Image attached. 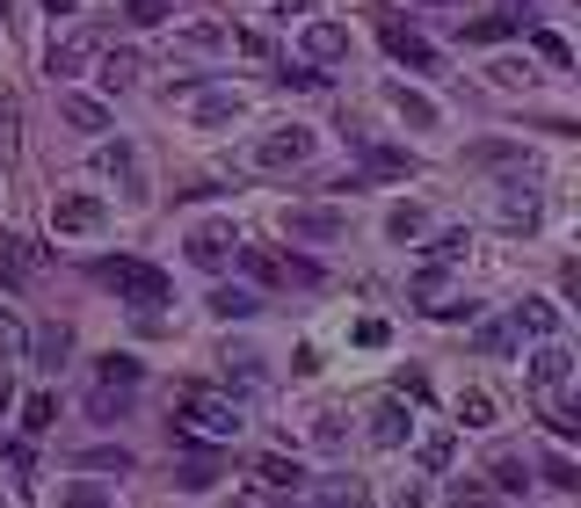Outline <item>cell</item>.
<instances>
[{
	"mask_svg": "<svg viewBox=\"0 0 581 508\" xmlns=\"http://www.w3.org/2000/svg\"><path fill=\"white\" fill-rule=\"evenodd\" d=\"M95 284L117 290L124 305H168V276L153 262H131V255H102L95 262Z\"/></svg>",
	"mask_w": 581,
	"mask_h": 508,
	"instance_id": "6da1fadb",
	"label": "cell"
},
{
	"mask_svg": "<svg viewBox=\"0 0 581 508\" xmlns=\"http://www.w3.org/2000/svg\"><path fill=\"white\" fill-rule=\"evenodd\" d=\"M102 225H109V196H95V190L51 196V233H59V240H88V233H102Z\"/></svg>",
	"mask_w": 581,
	"mask_h": 508,
	"instance_id": "7a4b0ae2",
	"label": "cell"
},
{
	"mask_svg": "<svg viewBox=\"0 0 581 508\" xmlns=\"http://www.w3.org/2000/svg\"><path fill=\"white\" fill-rule=\"evenodd\" d=\"M175 421H182V429H196V435H218V443H225V435H241V429H247L241 400H225V392H190V400H182V414H175Z\"/></svg>",
	"mask_w": 581,
	"mask_h": 508,
	"instance_id": "3957f363",
	"label": "cell"
},
{
	"mask_svg": "<svg viewBox=\"0 0 581 508\" xmlns=\"http://www.w3.org/2000/svg\"><path fill=\"white\" fill-rule=\"evenodd\" d=\"M313 153H320V131H313V123H276V131L255 145V168L284 174V168H306Z\"/></svg>",
	"mask_w": 581,
	"mask_h": 508,
	"instance_id": "277c9868",
	"label": "cell"
},
{
	"mask_svg": "<svg viewBox=\"0 0 581 508\" xmlns=\"http://www.w3.org/2000/svg\"><path fill=\"white\" fill-rule=\"evenodd\" d=\"M341 233H349V211H341V204H298V211H284V240L335 247Z\"/></svg>",
	"mask_w": 581,
	"mask_h": 508,
	"instance_id": "5b68a950",
	"label": "cell"
},
{
	"mask_svg": "<svg viewBox=\"0 0 581 508\" xmlns=\"http://www.w3.org/2000/svg\"><path fill=\"white\" fill-rule=\"evenodd\" d=\"M233 262H247L262 284H320V262H298V255H262V247H233Z\"/></svg>",
	"mask_w": 581,
	"mask_h": 508,
	"instance_id": "8992f818",
	"label": "cell"
},
{
	"mask_svg": "<svg viewBox=\"0 0 581 508\" xmlns=\"http://www.w3.org/2000/svg\"><path fill=\"white\" fill-rule=\"evenodd\" d=\"M233 247H241L233 218H204V225L190 233V262L196 269H225V262H233Z\"/></svg>",
	"mask_w": 581,
	"mask_h": 508,
	"instance_id": "52a82bcc",
	"label": "cell"
},
{
	"mask_svg": "<svg viewBox=\"0 0 581 508\" xmlns=\"http://www.w3.org/2000/svg\"><path fill=\"white\" fill-rule=\"evenodd\" d=\"M378 37H386V51L400 58V66H414V73H436V44L429 37H414L400 15H378Z\"/></svg>",
	"mask_w": 581,
	"mask_h": 508,
	"instance_id": "ba28073f",
	"label": "cell"
},
{
	"mask_svg": "<svg viewBox=\"0 0 581 508\" xmlns=\"http://www.w3.org/2000/svg\"><path fill=\"white\" fill-rule=\"evenodd\" d=\"M567 378H574V349H567L559 335H545L538 356H531V386L538 392H567Z\"/></svg>",
	"mask_w": 581,
	"mask_h": 508,
	"instance_id": "9c48e42d",
	"label": "cell"
},
{
	"mask_svg": "<svg viewBox=\"0 0 581 508\" xmlns=\"http://www.w3.org/2000/svg\"><path fill=\"white\" fill-rule=\"evenodd\" d=\"M95 29H73V37H59V44L44 51V73H51V88H59V80H73V73L88 66V58H95Z\"/></svg>",
	"mask_w": 581,
	"mask_h": 508,
	"instance_id": "30bf717a",
	"label": "cell"
},
{
	"mask_svg": "<svg viewBox=\"0 0 581 508\" xmlns=\"http://www.w3.org/2000/svg\"><path fill=\"white\" fill-rule=\"evenodd\" d=\"M386 102H392V117L414 123V131H443V109H436L422 88H408V80H386Z\"/></svg>",
	"mask_w": 581,
	"mask_h": 508,
	"instance_id": "8fae6325",
	"label": "cell"
},
{
	"mask_svg": "<svg viewBox=\"0 0 581 508\" xmlns=\"http://www.w3.org/2000/svg\"><path fill=\"white\" fill-rule=\"evenodd\" d=\"M59 117H66L73 131H109V102H95V95H80V88L59 80Z\"/></svg>",
	"mask_w": 581,
	"mask_h": 508,
	"instance_id": "7c38bea8",
	"label": "cell"
},
{
	"mask_svg": "<svg viewBox=\"0 0 581 508\" xmlns=\"http://www.w3.org/2000/svg\"><path fill=\"white\" fill-rule=\"evenodd\" d=\"M298 44H306V58H313V66H335V58H349V29H341V23H306V37H298Z\"/></svg>",
	"mask_w": 581,
	"mask_h": 508,
	"instance_id": "4fadbf2b",
	"label": "cell"
},
{
	"mask_svg": "<svg viewBox=\"0 0 581 508\" xmlns=\"http://www.w3.org/2000/svg\"><path fill=\"white\" fill-rule=\"evenodd\" d=\"M408 435H414V414L400 407V400H386V407L371 414V443H378V451H400Z\"/></svg>",
	"mask_w": 581,
	"mask_h": 508,
	"instance_id": "5bb4252c",
	"label": "cell"
},
{
	"mask_svg": "<svg viewBox=\"0 0 581 508\" xmlns=\"http://www.w3.org/2000/svg\"><path fill=\"white\" fill-rule=\"evenodd\" d=\"M538 218H545V204H538L524 182H508V190H502V225H508V233H531Z\"/></svg>",
	"mask_w": 581,
	"mask_h": 508,
	"instance_id": "9a60e30c",
	"label": "cell"
},
{
	"mask_svg": "<svg viewBox=\"0 0 581 508\" xmlns=\"http://www.w3.org/2000/svg\"><path fill=\"white\" fill-rule=\"evenodd\" d=\"M102 174L124 182V196H145V174H139V153L131 145H102Z\"/></svg>",
	"mask_w": 581,
	"mask_h": 508,
	"instance_id": "2e32d148",
	"label": "cell"
},
{
	"mask_svg": "<svg viewBox=\"0 0 581 508\" xmlns=\"http://www.w3.org/2000/svg\"><path fill=\"white\" fill-rule=\"evenodd\" d=\"M241 109H247L241 88H204V95H196V123H204V131H211V123H233Z\"/></svg>",
	"mask_w": 581,
	"mask_h": 508,
	"instance_id": "e0dca14e",
	"label": "cell"
},
{
	"mask_svg": "<svg viewBox=\"0 0 581 508\" xmlns=\"http://www.w3.org/2000/svg\"><path fill=\"white\" fill-rule=\"evenodd\" d=\"M29 349H37V363H44V370H59V363L73 356V327H66V320H51V327H37V335H29Z\"/></svg>",
	"mask_w": 581,
	"mask_h": 508,
	"instance_id": "ac0fdd59",
	"label": "cell"
},
{
	"mask_svg": "<svg viewBox=\"0 0 581 508\" xmlns=\"http://www.w3.org/2000/svg\"><path fill=\"white\" fill-rule=\"evenodd\" d=\"M451 458H459V429H436V435L414 443V465L422 472H451Z\"/></svg>",
	"mask_w": 581,
	"mask_h": 508,
	"instance_id": "d6986e66",
	"label": "cell"
},
{
	"mask_svg": "<svg viewBox=\"0 0 581 508\" xmlns=\"http://www.w3.org/2000/svg\"><path fill=\"white\" fill-rule=\"evenodd\" d=\"M363 174H386V182H408V174H414V153H400V145H363Z\"/></svg>",
	"mask_w": 581,
	"mask_h": 508,
	"instance_id": "ffe728a7",
	"label": "cell"
},
{
	"mask_svg": "<svg viewBox=\"0 0 581 508\" xmlns=\"http://www.w3.org/2000/svg\"><path fill=\"white\" fill-rule=\"evenodd\" d=\"M508 327H516V335H559V313L553 305H545V298H524V305H516V313H508Z\"/></svg>",
	"mask_w": 581,
	"mask_h": 508,
	"instance_id": "44dd1931",
	"label": "cell"
},
{
	"mask_svg": "<svg viewBox=\"0 0 581 508\" xmlns=\"http://www.w3.org/2000/svg\"><path fill=\"white\" fill-rule=\"evenodd\" d=\"M102 88H109V95H124V88H131V80H139V51H109V58H102V73H95Z\"/></svg>",
	"mask_w": 581,
	"mask_h": 508,
	"instance_id": "7402d4cb",
	"label": "cell"
},
{
	"mask_svg": "<svg viewBox=\"0 0 581 508\" xmlns=\"http://www.w3.org/2000/svg\"><path fill=\"white\" fill-rule=\"evenodd\" d=\"M80 472H131V451H124V443H95V451H80Z\"/></svg>",
	"mask_w": 581,
	"mask_h": 508,
	"instance_id": "603a6c76",
	"label": "cell"
},
{
	"mask_svg": "<svg viewBox=\"0 0 581 508\" xmlns=\"http://www.w3.org/2000/svg\"><path fill=\"white\" fill-rule=\"evenodd\" d=\"M175 486H182V494H211V486H218V465L211 458H182V465H175Z\"/></svg>",
	"mask_w": 581,
	"mask_h": 508,
	"instance_id": "cb8c5ba5",
	"label": "cell"
},
{
	"mask_svg": "<svg viewBox=\"0 0 581 508\" xmlns=\"http://www.w3.org/2000/svg\"><path fill=\"white\" fill-rule=\"evenodd\" d=\"M255 305H262L255 290H233V284L211 290V313H218V320H255Z\"/></svg>",
	"mask_w": 581,
	"mask_h": 508,
	"instance_id": "d4e9b609",
	"label": "cell"
},
{
	"mask_svg": "<svg viewBox=\"0 0 581 508\" xmlns=\"http://www.w3.org/2000/svg\"><path fill=\"white\" fill-rule=\"evenodd\" d=\"M131 392H139V386H95L88 414H95V421H124V407H131Z\"/></svg>",
	"mask_w": 581,
	"mask_h": 508,
	"instance_id": "484cf974",
	"label": "cell"
},
{
	"mask_svg": "<svg viewBox=\"0 0 581 508\" xmlns=\"http://www.w3.org/2000/svg\"><path fill=\"white\" fill-rule=\"evenodd\" d=\"M487 480H494V494H524V486H531V465L524 458H494L487 465Z\"/></svg>",
	"mask_w": 581,
	"mask_h": 508,
	"instance_id": "4316f807",
	"label": "cell"
},
{
	"mask_svg": "<svg viewBox=\"0 0 581 508\" xmlns=\"http://www.w3.org/2000/svg\"><path fill=\"white\" fill-rule=\"evenodd\" d=\"M473 349H480V356H508V349H516V327H508V320H487V327H473Z\"/></svg>",
	"mask_w": 581,
	"mask_h": 508,
	"instance_id": "83f0119b",
	"label": "cell"
},
{
	"mask_svg": "<svg viewBox=\"0 0 581 508\" xmlns=\"http://www.w3.org/2000/svg\"><path fill=\"white\" fill-rule=\"evenodd\" d=\"M386 233L392 240H422V233H429V211H422V204H400V211L386 218Z\"/></svg>",
	"mask_w": 581,
	"mask_h": 508,
	"instance_id": "f1b7e54d",
	"label": "cell"
},
{
	"mask_svg": "<svg viewBox=\"0 0 581 508\" xmlns=\"http://www.w3.org/2000/svg\"><path fill=\"white\" fill-rule=\"evenodd\" d=\"M459 429H494V400L487 392H459Z\"/></svg>",
	"mask_w": 581,
	"mask_h": 508,
	"instance_id": "f546056e",
	"label": "cell"
},
{
	"mask_svg": "<svg viewBox=\"0 0 581 508\" xmlns=\"http://www.w3.org/2000/svg\"><path fill=\"white\" fill-rule=\"evenodd\" d=\"M23 269H29V255H23V240L0 225V284H23Z\"/></svg>",
	"mask_w": 581,
	"mask_h": 508,
	"instance_id": "4dcf8cb0",
	"label": "cell"
},
{
	"mask_svg": "<svg viewBox=\"0 0 581 508\" xmlns=\"http://www.w3.org/2000/svg\"><path fill=\"white\" fill-rule=\"evenodd\" d=\"M51 421H59V400H51V392H29V407H23V429H29V435H44Z\"/></svg>",
	"mask_w": 581,
	"mask_h": 508,
	"instance_id": "1f68e13d",
	"label": "cell"
},
{
	"mask_svg": "<svg viewBox=\"0 0 581 508\" xmlns=\"http://www.w3.org/2000/svg\"><path fill=\"white\" fill-rule=\"evenodd\" d=\"M145 370H139V356H117V349H109V356H102V386H139Z\"/></svg>",
	"mask_w": 581,
	"mask_h": 508,
	"instance_id": "d6a6232c",
	"label": "cell"
},
{
	"mask_svg": "<svg viewBox=\"0 0 581 508\" xmlns=\"http://www.w3.org/2000/svg\"><path fill=\"white\" fill-rule=\"evenodd\" d=\"M487 80H494V88H531L538 73L524 66V58H494V66H487Z\"/></svg>",
	"mask_w": 581,
	"mask_h": 508,
	"instance_id": "836d02e7",
	"label": "cell"
},
{
	"mask_svg": "<svg viewBox=\"0 0 581 508\" xmlns=\"http://www.w3.org/2000/svg\"><path fill=\"white\" fill-rule=\"evenodd\" d=\"M502 37H516V23H508V15H487V23H465V44H502Z\"/></svg>",
	"mask_w": 581,
	"mask_h": 508,
	"instance_id": "e575fe53",
	"label": "cell"
},
{
	"mask_svg": "<svg viewBox=\"0 0 581 508\" xmlns=\"http://www.w3.org/2000/svg\"><path fill=\"white\" fill-rule=\"evenodd\" d=\"M15 123H23V102L0 95V160H15Z\"/></svg>",
	"mask_w": 581,
	"mask_h": 508,
	"instance_id": "d590c367",
	"label": "cell"
},
{
	"mask_svg": "<svg viewBox=\"0 0 581 508\" xmlns=\"http://www.w3.org/2000/svg\"><path fill=\"white\" fill-rule=\"evenodd\" d=\"M473 160H480V168H502V160H524V145H508V139H480V145H473Z\"/></svg>",
	"mask_w": 581,
	"mask_h": 508,
	"instance_id": "8d00e7d4",
	"label": "cell"
},
{
	"mask_svg": "<svg viewBox=\"0 0 581 508\" xmlns=\"http://www.w3.org/2000/svg\"><path fill=\"white\" fill-rule=\"evenodd\" d=\"M341 435H349V429H341V414H335V407L313 414V443H320V451H341Z\"/></svg>",
	"mask_w": 581,
	"mask_h": 508,
	"instance_id": "74e56055",
	"label": "cell"
},
{
	"mask_svg": "<svg viewBox=\"0 0 581 508\" xmlns=\"http://www.w3.org/2000/svg\"><path fill=\"white\" fill-rule=\"evenodd\" d=\"M233 378H241V386H255V378H262V356H255V349L225 356V386H233Z\"/></svg>",
	"mask_w": 581,
	"mask_h": 508,
	"instance_id": "f35d334b",
	"label": "cell"
},
{
	"mask_svg": "<svg viewBox=\"0 0 581 508\" xmlns=\"http://www.w3.org/2000/svg\"><path fill=\"white\" fill-rule=\"evenodd\" d=\"M124 15H131V23H139V29H153V23H168L175 8H168V0H131Z\"/></svg>",
	"mask_w": 581,
	"mask_h": 508,
	"instance_id": "ab89813d",
	"label": "cell"
},
{
	"mask_svg": "<svg viewBox=\"0 0 581 508\" xmlns=\"http://www.w3.org/2000/svg\"><path fill=\"white\" fill-rule=\"evenodd\" d=\"M23 349H29L23 320H15V313H0V356H23Z\"/></svg>",
	"mask_w": 581,
	"mask_h": 508,
	"instance_id": "60d3db41",
	"label": "cell"
},
{
	"mask_svg": "<svg viewBox=\"0 0 581 508\" xmlns=\"http://www.w3.org/2000/svg\"><path fill=\"white\" fill-rule=\"evenodd\" d=\"M545 421H553V435H559V443H574V435H581V407H567V400H559V407L545 414Z\"/></svg>",
	"mask_w": 581,
	"mask_h": 508,
	"instance_id": "b9f144b4",
	"label": "cell"
},
{
	"mask_svg": "<svg viewBox=\"0 0 581 508\" xmlns=\"http://www.w3.org/2000/svg\"><path fill=\"white\" fill-rule=\"evenodd\" d=\"M262 480L269 486H298L306 472H298V458H262Z\"/></svg>",
	"mask_w": 581,
	"mask_h": 508,
	"instance_id": "7bdbcfd3",
	"label": "cell"
},
{
	"mask_svg": "<svg viewBox=\"0 0 581 508\" xmlns=\"http://www.w3.org/2000/svg\"><path fill=\"white\" fill-rule=\"evenodd\" d=\"M531 44H538V51H545V58H553V66H559V73L574 66V51H567V37H553V29H538Z\"/></svg>",
	"mask_w": 581,
	"mask_h": 508,
	"instance_id": "ee69618b",
	"label": "cell"
},
{
	"mask_svg": "<svg viewBox=\"0 0 581 508\" xmlns=\"http://www.w3.org/2000/svg\"><path fill=\"white\" fill-rule=\"evenodd\" d=\"M182 44H190V51H218V44H225V29H218V23H196V29H182Z\"/></svg>",
	"mask_w": 581,
	"mask_h": 508,
	"instance_id": "f6af8a7d",
	"label": "cell"
},
{
	"mask_svg": "<svg viewBox=\"0 0 581 508\" xmlns=\"http://www.w3.org/2000/svg\"><path fill=\"white\" fill-rule=\"evenodd\" d=\"M545 480H553L559 494H581V472H574V465H567V458H553V465H545Z\"/></svg>",
	"mask_w": 581,
	"mask_h": 508,
	"instance_id": "bcb514c9",
	"label": "cell"
},
{
	"mask_svg": "<svg viewBox=\"0 0 581 508\" xmlns=\"http://www.w3.org/2000/svg\"><path fill=\"white\" fill-rule=\"evenodd\" d=\"M276 80H284V88H320V73H313V66H284Z\"/></svg>",
	"mask_w": 581,
	"mask_h": 508,
	"instance_id": "7dc6e473",
	"label": "cell"
},
{
	"mask_svg": "<svg viewBox=\"0 0 581 508\" xmlns=\"http://www.w3.org/2000/svg\"><path fill=\"white\" fill-rule=\"evenodd\" d=\"M73 8H80V0H44V15H51V23H66Z\"/></svg>",
	"mask_w": 581,
	"mask_h": 508,
	"instance_id": "c3c4849f",
	"label": "cell"
},
{
	"mask_svg": "<svg viewBox=\"0 0 581 508\" xmlns=\"http://www.w3.org/2000/svg\"><path fill=\"white\" fill-rule=\"evenodd\" d=\"M8 407H15V386H8V378H0V414H8Z\"/></svg>",
	"mask_w": 581,
	"mask_h": 508,
	"instance_id": "681fc988",
	"label": "cell"
}]
</instances>
